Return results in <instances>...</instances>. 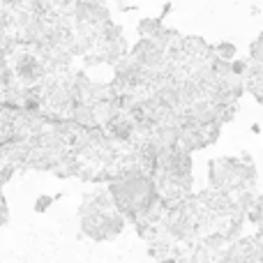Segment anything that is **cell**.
<instances>
[{"instance_id":"cell-1","label":"cell","mask_w":263,"mask_h":263,"mask_svg":"<svg viewBox=\"0 0 263 263\" xmlns=\"http://www.w3.org/2000/svg\"><path fill=\"white\" fill-rule=\"evenodd\" d=\"M125 227L127 219L118 213L106 187L83 194L79 205V229L86 238L92 242H111L125 231Z\"/></svg>"},{"instance_id":"cell-2","label":"cell","mask_w":263,"mask_h":263,"mask_svg":"<svg viewBox=\"0 0 263 263\" xmlns=\"http://www.w3.org/2000/svg\"><path fill=\"white\" fill-rule=\"evenodd\" d=\"M72 14L79 26L88 28L92 32H100L102 28L111 23V12L104 0H74Z\"/></svg>"},{"instance_id":"cell-3","label":"cell","mask_w":263,"mask_h":263,"mask_svg":"<svg viewBox=\"0 0 263 263\" xmlns=\"http://www.w3.org/2000/svg\"><path fill=\"white\" fill-rule=\"evenodd\" d=\"M12 69H14L16 83H21L26 88H32L35 83H40L44 79V65H42V60L35 53H18L14 58Z\"/></svg>"},{"instance_id":"cell-4","label":"cell","mask_w":263,"mask_h":263,"mask_svg":"<svg viewBox=\"0 0 263 263\" xmlns=\"http://www.w3.org/2000/svg\"><path fill=\"white\" fill-rule=\"evenodd\" d=\"M136 134H139V127H136L134 118L129 114H125V111L106 125V136L111 141H118V143H129V141L136 139Z\"/></svg>"},{"instance_id":"cell-5","label":"cell","mask_w":263,"mask_h":263,"mask_svg":"<svg viewBox=\"0 0 263 263\" xmlns=\"http://www.w3.org/2000/svg\"><path fill=\"white\" fill-rule=\"evenodd\" d=\"M164 21L162 18H141L139 26H136V32H139V37H148V40H155V37L159 35V32L164 30Z\"/></svg>"},{"instance_id":"cell-6","label":"cell","mask_w":263,"mask_h":263,"mask_svg":"<svg viewBox=\"0 0 263 263\" xmlns=\"http://www.w3.org/2000/svg\"><path fill=\"white\" fill-rule=\"evenodd\" d=\"M213 55L215 58H222V60H236L238 58V49H236V44L233 42H229V40H222V42H217V44L213 46Z\"/></svg>"},{"instance_id":"cell-7","label":"cell","mask_w":263,"mask_h":263,"mask_svg":"<svg viewBox=\"0 0 263 263\" xmlns=\"http://www.w3.org/2000/svg\"><path fill=\"white\" fill-rule=\"evenodd\" d=\"M14 83V69L9 67L7 58L0 55V88H9Z\"/></svg>"},{"instance_id":"cell-8","label":"cell","mask_w":263,"mask_h":263,"mask_svg":"<svg viewBox=\"0 0 263 263\" xmlns=\"http://www.w3.org/2000/svg\"><path fill=\"white\" fill-rule=\"evenodd\" d=\"M247 72H250V58H236V60H231V74L247 79Z\"/></svg>"},{"instance_id":"cell-9","label":"cell","mask_w":263,"mask_h":263,"mask_svg":"<svg viewBox=\"0 0 263 263\" xmlns=\"http://www.w3.org/2000/svg\"><path fill=\"white\" fill-rule=\"evenodd\" d=\"M55 201H58V196L42 194V196H37V199H35V205H32V208H35V213H46V210H49Z\"/></svg>"},{"instance_id":"cell-10","label":"cell","mask_w":263,"mask_h":263,"mask_svg":"<svg viewBox=\"0 0 263 263\" xmlns=\"http://www.w3.org/2000/svg\"><path fill=\"white\" fill-rule=\"evenodd\" d=\"M9 222V208H7V201H5L3 192H0V227Z\"/></svg>"},{"instance_id":"cell-11","label":"cell","mask_w":263,"mask_h":263,"mask_svg":"<svg viewBox=\"0 0 263 263\" xmlns=\"http://www.w3.org/2000/svg\"><path fill=\"white\" fill-rule=\"evenodd\" d=\"M21 3H26V0H0V5H5V7H18Z\"/></svg>"}]
</instances>
